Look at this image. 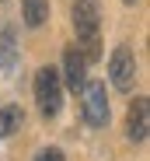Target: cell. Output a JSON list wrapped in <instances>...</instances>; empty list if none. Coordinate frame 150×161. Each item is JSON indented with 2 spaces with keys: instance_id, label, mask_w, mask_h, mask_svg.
<instances>
[{
  "instance_id": "obj_1",
  "label": "cell",
  "mask_w": 150,
  "mask_h": 161,
  "mask_svg": "<svg viewBox=\"0 0 150 161\" xmlns=\"http://www.w3.org/2000/svg\"><path fill=\"white\" fill-rule=\"evenodd\" d=\"M73 32H77V49L91 60L101 56V4L98 0H73Z\"/></svg>"
},
{
  "instance_id": "obj_2",
  "label": "cell",
  "mask_w": 150,
  "mask_h": 161,
  "mask_svg": "<svg viewBox=\"0 0 150 161\" xmlns=\"http://www.w3.org/2000/svg\"><path fill=\"white\" fill-rule=\"evenodd\" d=\"M35 105L45 119H56L63 109V77L53 67H42L35 74Z\"/></svg>"
},
{
  "instance_id": "obj_3",
  "label": "cell",
  "mask_w": 150,
  "mask_h": 161,
  "mask_svg": "<svg viewBox=\"0 0 150 161\" xmlns=\"http://www.w3.org/2000/svg\"><path fill=\"white\" fill-rule=\"evenodd\" d=\"M80 112H84V119H87V126H94V130H101V126H108V95H105V84L101 80H87V84L80 88Z\"/></svg>"
},
{
  "instance_id": "obj_4",
  "label": "cell",
  "mask_w": 150,
  "mask_h": 161,
  "mask_svg": "<svg viewBox=\"0 0 150 161\" xmlns=\"http://www.w3.org/2000/svg\"><path fill=\"white\" fill-rule=\"evenodd\" d=\"M108 77L119 91H133L136 84V56L129 46H115L112 49V60H108Z\"/></svg>"
},
{
  "instance_id": "obj_5",
  "label": "cell",
  "mask_w": 150,
  "mask_h": 161,
  "mask_svg": "<svg viewBox=\"0 0 150 161\" xmlns=\"http://www.w3.org/2000/svg\"><path fill=\"white\" fill-rule=\"evenodd\" d=\"M63 80L73 95H80V88L87 84V56L77 46H66L63 49Z\"/></svg>"
},
{
  "instance_id": "obj_6",
  "label": "cell",
  "mask_w": 150,
  "mask_h": 161,
  "mask_svg": "<svg viewBox=\"0 0 150 161\" xmlns=\"http://www.w3.org/2000/svg\"><path fill=\"white\" fill-rule=\"evenodd\" d=\"M126 137H129L133 144H143V140L150 137V102H147L143 95L133 98L129 112H126Z\"/></svg>"
},
{
  "instance_id": "obj_7",
  "label": "cell",
  "mask_w": 150,
  "mask_h": 161,
  "mask_svg": "<svg viewBox=\"0 0 150 161\" xmlns=\"http://www.w3.org/2000/svg\"><path fill=\"white\" fill-rule=\"evenodd\" d=\"M14 67H18V35L14 28H4L0 32V70L14 74Z\"/></svg>"
},
{
  "instance_id": "obj_8",
  "label": "cell",
  "mask_w": 150,
  "mask_h": 161,
  "mask_svg": "<svg viewBox=\"0 0 150 161\" xmlns=\"http://www.w3.org/2000/svg\"><path fill=\"white\" fill-rule=\"evenodd\" d=\"M21 123H24L21 105H0V140L14 137V133L21 130Z\"/></svg>"
},
{
  "instance_id": "obj_9",
  "label": "cell",
  "mask_w": 150,
  "mask_h": 161,
  "mask_svg": "<svg viewBox=\"0 0 150 161\" xmlns=\"http://www.w3.org/2000/svg\"><path fill=\"white\" fill-rule=\"evenodd\" d=\"M21 18L28 28H42L49 18V0H21Z\"/></svg>"
},
{
  "instance_id": "obj_10",
  "label": "cell",
  "mask_w": 150,
  "mask_h": 161,
  "mask_svg": "<svg viewBox=\"0 0 150 161\" xmlns=\"http://www.w3.org/2000/svg\"><path fill=\"white\" fill-rule=\"evenodd\" d=\"M35 161H66V154H63L59 147H42V151L35 154Z\"/></svg>"
},
{
  "instance_id": "obj_11",
  "label": "cell",
  "mask_w": 150,
  "mask_h": 161,
  "mask_svg": "<svg viewBox=\"0 0 150 161\" xmlns=\"http://www.w3.org/2000/svg\"><path fill=\"white\" fill-rule=\"evenodd\" d=\"M122 4H136V0H122Z\"/></svg>"
}]
</instances>
